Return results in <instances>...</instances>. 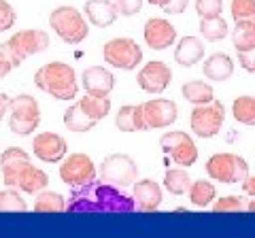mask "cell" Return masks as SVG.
Returning a JSON list of instances; mask_svg holds the SVG:
<instances>
[{
    "mask_svg": "<svg viewBox=\"0 0 255 238\" xmlns=\"http://www.w3.org/2000/svg\"><path fill=\"white\" fill-rule=\"evenodd\" d=\"M136 177H138V166L126 153L107 155L98 168V179L102 183H109V185H115V187L134 185Z\"/></svg>",
    "mask_w": 255,
    "mask_h": 238,
    "instance_id": "7",
    "label": "cell"
},
{
    "mask_svg": "<svg viewBox=\"0 0 255 238\" xmlns=\"http://www.w3.org/2000/svg\"><path fill=\"white\" fill-rule=\"evenodd\" d=\"M232 45L236 51L255 49V21L253 19L236 21V26L232 30Z\"/></svg>",
    "mask_w": 255,
    "mask_h": 238,
    "instance_id": "26",
    "label": "cell"
},
{
    "mask_svg": "<svg viewBox=\"0 0 255 238\" xmlns=\"http://www.w3.org/2000/svg\"><path fill=\"white\" fill-rule=\"evenodd\" d=\"M134 209V198L102 181H92L83 187H77L66 202L68 213H132Z\"/></svg>",
    "mask_w": 255,
    "mask_h": 238,
    "instance_id": "1",
    "label": "cell"
},
{
    "mask_svg": "<svg viewBox=\"0 0 255 238\" xmlns=\"http://www.w3.org/2000/svg\"><path fill=\"white\" fill-rule=\"evenodd\" d=\"M206 174L223 185H236L249 177V164L236 153H215L206 162Z\"/></svg>",
    "mask_w": 255,
    "mask_h": 238,
    "instance_id": "5",
    "label": "cell"
},
{
    "mask_svg": "<svg viewBox=\"0 0 255 238\" xmlns=\"http://www.w3.org/2000/svg\"><path fill=\"white\" fill-rule=\"evenodd\" d=\"M83 15L92 26L107 28L119 17V11L113 0H87L83 6Z\"/></svg>",
    "mask_w": 255,
    "mask_h": 238,
    "instance_id": "19",
    "label": "cell"
},
{
    "mask_svg": "<svg viewBox=\"0 0 255 238\" xmlns=\"http://www.w3.org/2000/svg\"><path fill=\"white\" fill-rule=\"evenodd\" d=\"M238 62H241V66L247 70V73L255 75V49H251V51H238Z\"/></svg>",
    "mask_w": 255,
    "mask_h": 238,
    "instance_id": "39",
    "label": "cell"
},
{
    "mask_svg": "<svg viewBox=\"0 0 255 238\" xmlns=\"http://www.w3.org/2000/svg\"><path fill=\"white\" fill-rule=\"evenodd\" d=\"M243 192L247 194V196H255V174H249L245 181H243Z\"/></svg>",
    "mask_w": 255,
    "mask_h": 238,
    "instance_id": "42",
    "label": "cell"
},
{
    "mask_svg": "<svg viewBox=\"0 0 255 238\" xmlns=\"http://www.w3.org/2000/svg\"><path fill=\"white\" fill-rule=\"evenodd\" d=\"M202 70H204V77L211 79L213 83H223L234 75V60L230 58L228 53L217 51V53H213L211 58L204 60Z\"/></svg>",
    "mask_w": 255,
    "mask_h": 238,
    "instance_id": "21",
    "label": "cell"
},
{
    "mask_svg": "<svg viewBox=\"0 0 255 238\" xmlns=\"http://www.w3.org/2000/svg\"><path fill=\"white\" fill-rule=\"evenodd\" d=\"M181 94H183V98H185L189 105H194V107H198V105H209V102L215 100L213 85L204 83V81H198V79H196V81H189V83L183 85Z\"/></svg>",
    "mask_w": 255,
    "mask_h": 238,
    "instance_id": "27",
    "label": "cell"
},
{
    "mask_svg": "<svg viewBox=\"0 0 255 238\" xmlns=\"http://www.w3.org/2000/svg\"><path fill=\"white\" fill-rule=\"evenodd\" d=\"M41 123V109L30 94H19L9 105V130L15 136H28Z\"/></svg>",
    "mask_w": 255,
    "mask_h": 238,
    "instance_id": "4",
    "label": "cell"
},
{
    "mask_svg": "<svg viewBox=\"0 0 255 238\" xmlns=\"http://www.w3.org/2000/svg\"><path fill=\"white\" fill-rule=\"evenodd\" d=\"M232 115L238 123L255 125V96H238L232 105Z\"/></svg>",
    "mask_w": 255,
    "mask_h": 238,
    "instance_id": "31",
    "label": "cell"
},
{
    "mask_svg": "<svg viewBox=\"0 0 255 238\" xmlns=\"http://www.w3.org/2000/svg\"><path fill=\"white\" fill-rule=\"evenodd\" d=\"M15 19H17L15 9L6 2V0H0V32H9V30L13 28Z\"/></svg>",
    "mask_w": 255,
    "mask_h": 238,
    "instance_id": "37",
    "label": "cell"
},
{
    "mask_svg": "<svg viewBox=\"0 0 255 238\" xmlns=\"http://www.w3.org/2000/svg\"><path fill=\"white\" fill-rule=\"evenodd\" d=\"M28 204L15 187H6L0 192V213H26Z\"/></svg>",
    "mask_w": 255,
    "mask_h": 238,
    "instance_id": "33",
    "label": "cell"
},
{
    "mask_svg": "<svg viewBox=\"0 0 255 238\" xmlns=\"http://www.w3.org/2000/svg\"><path fill=\"white\" fill-rule=\"evenodd\" d=\"M187 194H189V202L194 206H198V209H206V206L213 204L215 198H217V187L206 179H198V181H191Z\"/></svg>",
    "mask_w": 255,
    "mask_h": 238,
    "instance_id": "24",
    "label": "cell"
},
{
    "mask_svg": "<svg viewBox=\"0 0 255 238\" xmlns=\"http://www.w3.org/2000/svg\"><path fill=\"white\" fill-rule=\"evenodd\" d=\"M147 2L153 6H164V4H168V0H147Z\"/></svg>",
    "mask_w": 255,
    "mask_h": 238,
    "instance_id": "44",
    "label": "cell"
},
{
    "mask_svg": "<svg viewBox=\"0 0 255 238\" xmlns=\"http://www.w3.org/2000/svg\"><path fill=\"white\" fill-rule=\"evenodd\" d=\"M115 125H117V130H122V132H145V130H149L140 105H124L117 111Z\"/></svg>",
    "mask_w": 255,
    "mask_h": 238,
    "instance_id": "23",
    "label": "cell"
},
{
    "mask_svg": "<svg viewBox=\"0 0 255 238\" xmlns=\"http://www.w3.org/2000/svg\"><path fill=\"white\" fill-rule=\"evenodd\" d=\"M230 13H232L234 21H241V19L255 21V0H232Z\"/></svg>",
    "mask_w": 255,
    "mask_h": 238,
    "instance_id": "34",
    "label": "cell"
},
{
    "mask_svg": "<svg viewBox=\"0 0 255 238\" xmlns=\"http://www.w3.org/2000/svg\"><path fill=\"white\" fill-rule=\"evenodd\" d=\"M13 68H15V66H13V60H11L9 51H6L4 47L0 45V79H4Z\"/></svg>",
    "mask_w": 255,
    "mask_h": 238,
    "instance_id": "40",
    "label": "cell"
},
{
    "mask_svg": "<svg viewBox=\"0 0 255 238\" xmlns=\"http://www.w3.org/2000/svg\"><path fill=\"white\" fill-rule=\"evenodd\" d=\"M172 81V70L168 64L159 60H151L138 70L136 83L142 92L147 94H162Z\"/></svg>",
    "mask_w": 255,
    "mask_h": 238,
    "instance_id": "13",
    "label": "cell"
},
{
    "mask_svg": "<svg viewBox=\"0 0 255 238\" xmlns=\"http://www.w3.org/2000/svg\"><path fill=\"white\" fill-rule=\"evenodd\" d=\"M96 123H98V121L87 115L85 111L77 105V102H75V105H70L66 109V113H64V125H66L70 132H77V134L90 132Z\"/></svg>",
    "mask_w": 255,
    "mask_h": 238,
    "instance_id": "25",
    "label": "cell"
},
{
    "mask_svg": "<svg viewBox=\"0 0 255 238\" xmlns=\"http://www.w3.org/2000/svg\"><path fill=\"white\" fill-rule=\"evenodd\" d=\"M9 105H11V98L6 94H0V119H4L6 113H9Z\"/></svg>",
    "mask_w": 255,
    "mask_h": 238,
    "instance_id": "43",
    "label": "cell"
},
{
    "mask_svg": "<svg viewBox=\"0 0 255 238\" xmlns=\"http://www.w3.org/2000/svg\"><path fill=\"white\" fill-rule=\"evenodd\" d=\"M32 153L45 164H60L68 153V142L55 132H43L32 138Z\"/></svg>",
    "mask_w": 255,
    "mask_h": 238,
    "instance_id": "12",
    "label": "cell"
},
{
    "mask_svg": "<svg viewBox=\"0 0 255 238\" xmlns=\"http://www.w3.org/2000/svg\"><path fill=\"white\" fill-rule=\"evenodd\" d=\"M102 58L109 66L119 68V70H134L136 66H140L142 62V49L138 47L136 41L126 36H117L111 38L105 43V49H102Z\"/></svg>",
    "mask_w": 255,
    "mask_h": 238,
    "instance_id": "8",
    "label": "cell"
},
{
    "mask_svg": "<svg viewBox=\"0 0 255 238\" xmlns=\"http://www.w3.org/2000/svg\"><path fill=\"white\" fill-rule=\"evenodd\" d=\"M49 185V177H47V172H43L41 168H36V166H32L30 162H26L21 166V170L17 172V177H15V183L13 187L19 189L23 194H38L47 189Z\"/></svg>",
    "mask_w": 255,
    "mask_h": 238,
    "instance_id": "18",
    "label": "cell"
},
{
    "mask_svg": "<svg viewBox=\"0 0 255 238\" xmlns=\"http://www.w3.org/2000/svg\"><path fill=\"white\" fill-rule=\"evenodd\" d=\"M34 85L55 100H75L79 85L73 66L64 62H49L34 73Z\"/></svg>",
    "mask_w": 255,
    "mask_h": 238,
    "instance_id": "2",
    "label": "cell"
},
{
    "mask_svg": "<svg viewBox=\"0 0 255 238\" xmlns=\"http://www.w3.org/2000/svg\"><path fill=\"white\" fill-rule=\"evenodd\" d=\"M77 105L81 107L87 115L96 121H100V119H105L109 113H111V100L109 96H83L81 100H77Z\"/></svg>",
    "mask_w": 255,
    "mask_h": 238,
    "instance_id": "29",
    "label": "cell"
},
{
    "mask_svg": "<svg viewBox=\"0 0 255 238\" xmlns=\"http://www.w3.org/2000/svg\"><path fill=\"white\" fill-rule=\"evenodd\" d=\"M140 107H142V115H145V121H147L149 130L168 128V125H172L179 117L177 105H174V100H168V98L147 100V102H142Z\"/></svg>",
    "mask_w": 255,
    "mask_h": 238,
    "instance_id": "14",
    "label": "cell"
},
{
    "mask_svg": "<svg viewBox=\"0 0 255 238\" xmlns=\"http://www.w3.org/2000/svg\"><path fill=\"white\" fill-rule=\"evenodd\" d=\"M223 11V0H196V13L200 15V19L217 17Z\"/></svg>",
    "mask_w": 255,
    "mask_h": 238,
    "instance_id": "36",
    "label": "cell"
},
{
    "mask_svg": "<svg viewBox=\"0 0 255 238\" xmlns=\"http://www.w3.org/2000/svg\"><path fill=\"white\" fill-rule=\"evenodd\" d=\"M200 34L211 43L223 41L228 36V21L217 15V17H209V19H200Z\"/></svg>",
    "mask_w": 255,
    "mask_h": 238,
    "instance_id": "32",
    "label": "cell"
},
{
    "mask_svg": "<svg viewBox=\"0 0 255 238\" xmlns=\"http://www.w3.org/2000/svg\"><path fill=\"white\" fill-rule=\"evenodd\" d=\"M36 213H64L66 211V200L55 194V192H38L36 198H34V206H32Z\"/></svg>",
    "mask_w": 255,
    "mask_h": 238,
    "instance_id": "30",
    "label": "cell"
},
{
    "mask_svg": "<svg viewBox=\"0 0 255 238\" xmlns=\"http://www.w3.org/2000/svg\"><path fill=\"white\" fill-rule=\"evenodd\" d=\"M247 209V204L241 196H223L219 200H215L213 211L215 213H241Z\"/></svg>",
    "mask_w": 255,
    "mask_h": 238,
    "instance_id": "35",
    "label": "cell"
},
{
    "mask_svg": "<svg viewBox=\"0 0 255 238\" xmlns=\"http://www.w3.org/2000/svg\"><path fill=\"white\" fill-rule=\"evenodd\" d=\"M26 162H30V155L21 147H6L0 153V170H2V183L6 187H13L15 177Z\"/></svg>",
    "mask_w": 255,
    "mask_h": 238,
    "instance_id": "20",
    "label": "cell"
},
{
    "mask_svg": "<svg viewBox=\"0 0 255 238\" xmlns=\"http://www.w3.org/2000/svg\"><path fill=\"white\" fill-rule=\"evenodd\" d=\"M49 26L55 34L60 36V41L66 45H79L83 43L87 34H90V23H87L85 15L75 9V6H58L49 15Z\"/></svg>",
    "mask_w": 255,
    "mask_h": 238,
    "instance_id": "3",
    "label": "cell"
},
{
    "mask_svg": "<svg viewBox=\"0 0 255 238\" xmlns=\"http://www.w3.org/2000/svg\"><path fill=\"white\" fill-rule=\"evenodd\" d=\"M49 43H51V38L43 30H21V32H15L6 43H2V47L9 51L13 66L17 68L23 60L47 51L49 49Z\"/></svg>",
    "mask_w": 255,
    "mask_h": 238,
    "instance_id": "6",
    "label": "cell"
},
{
    "mask_svg": "<svg viewBox=\"0 0 255 238\" xmlns=\"http://www.w3.org/2000/svg\"><path fill=\"white\" fill-rule=\"evenodd\" d=\"M132 198H134V204H136V211H140V213H155L164 202L162 187H159V183H155L153 179L134 181Z\"/></svg>",
    "mask_w": 255,
    "mask_h": 238,
    "instance_id": "16",
    "label": "cell"
},
{
    "mask_svg": "<svg viewBox=\"0 0 255 238\" xmlns=\"http://www.w3.org/2000/svg\"><path fill=\"white\" fill-rule=\"evenodd\" d=\"M81 85L90 96H109L115 87V77L105 66H90L83 70Z\"/></svg>",
    "mask_w": 255,
    "mask_h": 238,
    "instance_id": "17",
    "label": "cell"
},
{
    "mask_svg": "<svg viewBox=\"0 0 255 238\" xmlns=\"http://www.w3.org/2000/svg\"><path fill=\"white\" fill-rule=\"evenodd\" d=\"M96 177H98V168L87 153H70L60 164L62 183L73 189L92 183V181H96Z\"/></svg>",
    "mask_w": 255,
    "mask_h": 238,
    "instance_id": "10",
    "label": "cell"
},
{
    "mask_svg": "<svg viewBox=\"0 0 255 238\" xmlns=\"http://www.w3.org/2000/svg\"><path fill=\"white\" fill-rule=\"evenodd\" d=\"M187 4H189V0H168V4H164L162 11L166 15H181L187 9Z\"/></svg>",
    "mask_w": 255,
    "mask_h": 238,
    "instance_id": "41",
    "label": "cell"
},
{
    "mask_svg": "<svg viewBox=\"0 0 255 238\" xmlns=\"http://www.w3.org/2000/svg\"><path fill=\"white\" fill-rule=\"evenodd\" d=\"M142 36H145V43L149 49L164 51L168 47H172L174 41H177V28L164 17H151L145 21Z\"/></svg>",
    "mask_w": 255,
    "mask_h": 238,
    "instance_id": "15",
    "label": "cell"
},
{
    "mask_svg": "<svg viewBox=\"0 0 255 238\" xmlns=\"http://www.w3.org/2000/svg\"><path fill=\"white\" fill-rule=\"evenodd\" d=\"M159 145H162L164 151L170 155V160L177 162L179 166L189 168V166H194L198 160V147H196L194 138L181 130L179 132H166L164 136L159 138Z\"/></svg>",
    "mask_w": 255,
    "mask_h": 238,
    "instance_id": "11",
    "label": "cell"
},
{
    "mask_svg": "<svg viewBox=\"0 0 255 238\" xmlns=\"http://www.w3.org/2000/svg\"><path fill=\"white\" fill-rule=\"evenodd\" d=\"M189 185H191V177H189V172L185 170V166L166 170V174H164L166 192H170L172 196H183V194H187Z\"/></svg>",
    "mask_w": 255,
    "mask_h": 238,
    "instance_id": "28",
    "label": "cell"
},
{
    "mask_svg": "<svg viewBox=\"0 0 255 238\" xmlns=\"http://www.w3.org/2000/svg\"><path fill=\"white\" fill-rule=\"evenodd\" d=\"M247 211H249V213H255V196H253V200L247 204Z\"/></svg>",
    "mask_w": 255,
    "mask_h": 238,
    "instance_id": "45",
    "label": "cell"
},
{
    "mask_svg": "<svg viewBox=\"0 0 255 238\" xmlns=\"http://www.w3.org/2000/svg\"><path fill=\"white\" fill-rule=\"evenodd\" d=\"M223 119H226V107L223 102L213 100L209 105L194 107L189 115V125L198 138H213L219 134Z\"/></svg>",
    "mask_w": 255,
    "mask_h": 238,
    "instance_id": "9",
    "label": "cell"
},
{
    "mask_svg": "<svg viewBox=\"0 0 255 238\" xmlns=\"http://www.w3.org/2000/svg\"><path fill=\"white\" fill-rule=\"evenodd\" d=\"M113 2L119 15H124V17H132L142 9V0H113Z\"/></svg>",
    "mask_w": 255,
    "mask_h": 238,
    "instance_id": "38",
    "label": "cell"
},
{
    "mask_svg": "<svg viewBox=\"0 0 255 238\" xmlns=\"http://www.w3.org/2000/svg\"><path fill=\"white\" fill-rule=\"evenodd\" d=\"M204 58V43L198 36H183L174 47V62L179 66H194Z\"/></svg>",
    "mask_w": 255,
    "mask_h": 238,
    "instance_id": "22",
    "label": "cell"
}]
</instances>
